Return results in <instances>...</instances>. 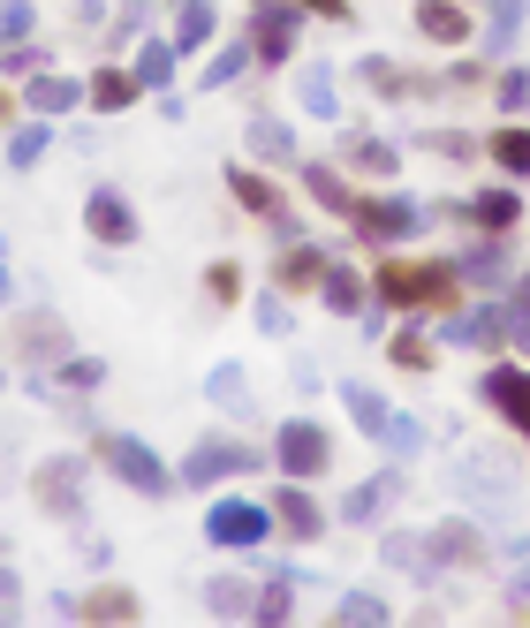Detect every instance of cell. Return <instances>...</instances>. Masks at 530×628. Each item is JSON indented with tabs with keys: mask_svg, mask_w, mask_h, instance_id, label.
Masks as SVG:
<instances>
[{
	"mask_svg": "<svg viewBox=\"0 0 530 628\" xmlns=\"http://www.w3.org/2000/svg\"><path fill=\"white\" fill-rule=\"evenodd\" d=\"M417 31H425V39H440V45H462V39H470V16H462L455 0H425V8H417Z\"/></svg>",
	"mask_w": 530,
	"mask_h": 628,
	"instance_id": "obj_10",
	"label": "cell"
},
{
	"mask_svg": "<svg viewBox=\"0 0 530 628\" xmlns=\"http://www.w3.org/2000/svg\"><path fill=\"white\" fill-rule=\"evenodd\" d=\"M265 530H273V507H258V500H221L205 515V538L213 545H258Z\"/></svg>",
	"mask_w": 530,
	"mask_h": 628,
	"instance_id": "obj_2",
	"label": "cell"
},
{
	"mask_svg": "<svg viewBox=\"0 0 530 628\" xmlns=\"http://www.w3.org/2000/svg\"><path fill=\"white\" fill-rule=\"evenodd\" d=\"M379 614H387L379 598H349V606H342V621H379Z\"/></svg>",
	"mask_w": 530,
	"mask_h": 628,
	"instance_id": "obj_38",
	"label": "cell"
},
{
	"mask_svg": "<svg viewBox=\"0 0 530 628\" xmlns=\"http://www.w3.org/2000/svg\"><path fill=\"white\" fill-rule=\"evenodd\" d=\"M523 99H530V77H500V107H508V114H516Z\"/></svg>",
	"mask_w": 530,
	"mask_h": 628,
	"instance_id": "obj_37",
	"label": "cell"
},
{
	"mask_svg": "<svg viewBox=\"0 0 530 628\" xmlns=\"http://www.w3.org/2000/svg\"><path fill=\"white\" fill-rule=\"evenodd\" d=\"M395 364H409V372H425V364H432V348H425L417 334H401V341H395Z\"/></svg>",
	"mask_w": 530,
	"mask_h": 628,
	"instance_id": "obj_32",
	"label": "cell"
},
{
	"mask_svg": "<svg viewBox=\"0 0 530 628\" xmlns=\"http://www.w3.org/2000/svg\"><path fill=\"white\" fill-rule=\"evenodd\" d=\"M364 84L371 91H401V69L395 61H364Z\"/></svg>",
	"mask_w": 530,
	"mask_h": 628,
	"instance_id": "obj_33",
	"label": "cell"
},
{
	"mask_svg": "<svg viewBox=\"0 0 530 628\" xmlns=\"http://www.w3.org/2000/svg\"><path fill=\"white\" fill-rule=\"evenodd\" d=\"M296 8H318V16H342L349 0H296Z\"/></svg>",
	"mask_w": 530,
	"mask_h": 628,
	"instance_id": "obj_42",
	"label": "cell"
},
{
	"mask_svg": "<svg viewBox=\"0 0 530 628\" xmlns=\"http://www.w3.org/2000/svg\"><path fill=\"white\" fill-rule=\"evenodd\" d=\"M432 545H440V560H447V553H455V560H478V538H470L462 523H455V530H440Z\"/></svg>",
	"mask_w": 530,
	"mask_h": 628,
	"instance_id": "obj_31",
	"label": "cell"
},
{
	"mask_svg": "<svg viewBox=\"0 0 530 628\" xmlns=\"http://www.w3.org/2000/svg\"><path fill=\"white\" fill-rule=\"evenodd\" d=\"M349 168H364V174H395V152H387V144H371V136H356Z\"/></svg>",
	"mask_w": 530,
	"mask_h": 628,
	"instance_id": "obj_25",
	"label": "cell"
},
{
	"mask_svg": "<svg viewBox=\"0 0 530 628\" xmlns=\"http://www.w3.org/2000/svg\"><path fill=\"white\" fill-rule=\"evenodd\" d=\"M486 402L508 424H523V432H530V372H508V364H500V372L486 378Z\"/></svg>",
	"mask_w": 530,
	"mask_h": 628,
	"instance_id": "obj_7",
	"label": "cell"
},
{
	"mask_svg": "<svg viewBox=\"0 0 530 628\" xmlns=\"http://www.w3.org/2000/svg\"><path fill=\"white\" fill-rule=\"evenodd\" d=\"M349 220L364 227V235H387V243H395V235H409V227H417L425 212L409 205V197H356V212H349Z\"/></svg>",
	"mask_w": 530,
	"mask_h": 628,
	"instance_id": "obj_4",
	"label": "cell"
},
{
	"mask_svg": "<svg viewBox=\"0 0 530 628\" xmlns=\"http://www.w3.org/2000/svg\"><path fill=\"white\" fill-rule=\"evenodd\" d=\"M326 265H334V257H318V251H288V257H281V288H318V281H326Z\"/></svg>",
	"mask_w": 530,
	"mask_h": 628,
	"instance_id": "obj_16",
	"label": "cell"
},
{
	"mask_svg": "<svg viewBox=\"0 0 530 628\" xmlns=\"http://www.w3.org/2000/svg\"><path fill=\"white\" fill-rule=\"evenodd\" d=\"M310 197H318L326 212H356V197L342 190V174H326V168H310Z\"/></svg>",
	"mask_w": 530,
	"mask_h": 628,
	"instance_id": "obj_22",
	"label": "cell"
},
{
	"mask_svg": "<svg viewBox=\"0 0 530 628\" xmlns=\"http://www.w3.org/2000/svg\"><path fill=\"white\" fill-rule=\"evenodd\" d=\"M99 447H106V462L130 477L136 493H167V469L152 462V447H136V439H99Z\"/></svg>",
	"mask_w": 530,
	"mask_h": 628,
	"instance_id": "obj_5",
	"label": "cell"
},
{
	"mask_svg": "<svg viewBox=\"0 0 530 628\" xmlns=\"http://www.w3.org/2000/svg\"><path fill=\"white\" fill-rule=\"evenodd\" d=\"M492 160H500V174H530V129H500Z\"/></svg>",
	"mask_w": 530,
	"mask_h": 628,
	"instance_id": "obj_17",
	"label": "cell"
},
{
	"mask_svg": "<svg viewBox=\"0 0 530 628\" xmlns=\"http://www.w3.org/2000/svg\"><path fill=\"white\" fill-rule=\"evenodd\" d=\"M227 469H258V447H235V439H205L197 455H190V485H213Z\"/></svg>",
	"mask_w": 530,
	"mask_h": 628,
	"instance_id": "obj_6",
	"label": "cell"
},
{
	"mask_svg": "<svg viewBox=\"0 0 530 628\" xmlns=\"http://www.w3.org/2000/svg\"><path fill=\"white\" fill-rule=\"evenodd\" d=\"M23 99L39 107V114H61V107H77L84 84H69V77H39V84H23Z\"/></svg>",
	"mask_w": 530,
	"mask_h": 628,
	"instance_id": "obj_15",
	"label": "cell"
},
{
	"mask_svg": "<svg viewBox=\"0 0 530 628\" xmlns=\"http://www.w3.org/2000/svg\"><path fill=\"white\" fill-rule=\"evenodd\" d=\"M243 61H251V45H227L221 61H213V84H227V77H235V69H243Z\"/></svg>",
	"mask_w": 530,
	"mask_h": 628,
	"instance_id": "obj_36",
	"label": "cell"
},
{
	"mask_svg": "<svg viewBox=\"0 0 530 628\" xmlns=\"http://www.w3.org/2000/svg\"><path fill=\"white\" fill-rule=\"evenodd\" d=\"M23 348H31V356H53V348H61V326H53V318H31Z\"/></svg>",
	"mask_w": 530,
	"mask_h": 628,
	"instance_id": "obj_30",
	"label": "cell"
},
{
	"mask_svg": "<svg viewBox=\"0 0 530 628\" xmlns=\"http://www.w3.org/2000/svg\"><path fill=\"white\" fill-rule=\"evenodd\" d=\"M84 220H91V235H99V243H130V235H136V212L122 205L114 190H99V197L84 205Z\"/></svg>",
	"mask_w": 530,
	"mask_h": 628,
	"instance_id": "obj_8",
	"label": "cell"
},
{
	"mask_svg": "<svg viewBox=\"0 0 530 628\" xmlns=\"http://www.w3.org/2000/svg\"><path fill=\"white\" fill-rule=\"evenodd\" d=\"M379 439H395V455H417V447H425V432H417L409 417H387V432H379Z\"/></svg>",
	"mask_w": 530,
	"mask_h": 628,
	"instance_id": "obj_28",
	"label": "cell"
},
{
	"mask_svg": "<svg viewBox=\"0 0 530 628\" xmlns=\"http://www.w3.org/2000/svg\"><path fill=\"white\" fill-rule=\"evenodd\" d=\"M516 190H486V197H478V220H486V227H516Z\"/></svg>",
	"mask_w": 530,
	"mask_h": 628,
	"instance_id": "obj_24",
	"label": "cell"
},
{
	"mask_svg": "<svg viewBox=\"0 0 530 628\" xmlns=\"http://www.w3.org/2000/svg\"><path fill=\"white\" fill-rule=\"evenodd\" d=\"M130 99H136L130 69H99V77H91V107H99V114H114V107H130Z\"/></svg>",
	"mask_w": 530,
	"mask_h": 628,
	"instance_id": "obj_13",
	"label": "cell"
},
{
	"mask_svg": "<svg viewBox=\"0 0 530 628\" xmlns=\"http://www.w3.org/2000/svg\"><path fill=\"white\" fill-rule=\"evenodd\" d=\"M0 303H8V273H0Z\"/></svg>",
	"mask_w": 530,
	"mask_h": 628,
	"instance_id": "obj_43",
	"label": "cell"
},
{
	"mask_svg": "<svg viewBox=\"0 0 530 628\" xmlns=\"http://www.w3.org/2000/svg\"><path fill=\"white\" fill-rule=\"evenodd\" d=\"M213 402L243 409V372H235V364H221V372H213Z\"/></svg>",
	"mask_w": 530,
	"mask_h": 628,
	"instance_id": "obj_29",
	"label": "cell"
},
{
	"mask_svg": "<svg viewBox=\"0 0 530 628\" xmlns=\"http://www.w3.org/2000/svg\"><path fill=\"white\" fill-rule=\"evenodd\" d=\"M0 114H8V91H0Z\"/></svg>",
	"mask_w": 530,
	"mask_h": 628,
	"instance_id": "obj_44",
	"label": "cell"
},
{
	"mask_svg": "<svg viewBox=\"0 0 530 628\" xmlns=\"http://www.w3.org/2000/svg\"><path fill=\"white\" fill-rule=\"evenodd\" d=\"M349 417L364 424V432H387V402H379L371 386H349Z\"/></svg>",
	"mask_w": 530,
	"mask_h": 628,
	"instance_id": "obj_23",
	"label": "cell"
},
{
	"mask_svg": "<svg viewBox=\"0 0 530 628\" xmlns=\"http://www.w3.org/2000/svg\"><path fill=\"white\" fill-rule=\"evenodd\" d=\"M130 614H136L130 590H91L84 598V621H130Z\"/></svg>",
	"mask_w": 530,
	"mask_h": 628,
	"instance_id": "obj_21",
	"label": "cell"
},
{
	"mask_svg": "<svg viewBox=\"0 0 530 628\" xmlns=\"http://www.w3.org/2000/svg\"><path fill=\"white\" fill-rule=\"evenodd\" d=\"M213 39V0H190L182 8V31H175V53H190V45Z\"/></svg>",
	"mask_w": 530,
	"mask_h": 628,
	"instance_id": "obj_19",
	"label": "cell"
},
{
	"mask_svg": "<svg viewBox=\"0 0 530 628\" xmlns=\"http://www.w3.org/2000/svg\"><path fill=\"white\" fill-rule=\"evenodd\" d=\"M273 523H281V530H296V538H318V507H310V493L288 485V493L273 500Z\"/></svg>",
	"mask_w": 530,
	"mask_h": 628,
	"instance_id": "obj_12",
	"label": "cell"
},
{
	"mask_svg": "<svg viewBox=\"0 0 530 628\" xmlns=\"http://www.w3.org/2000/svg\"><path fill=\"white\" fill-rule=\"evenodd\" d=\"M318 288H326L334 311H356V303H364V281H356L349 265H326V281H318Z\"/></svg>",
	"mask_w": 530,
	"mask_h": 628,
	"instance_id": "obj_20",
	"label": "cell"
},
{
	"mask_svg": "<svg viewBox=\"0 0 530 628\" xmlns=\"http://www.w3.org/2000/svg\"><path fill=\"white\" fill-rule=\"evenodd\" d=\"M235 288H243V281H235V265H213V295H221V303H235Z\"/></svg>",
	"mask_w": 530,
	"mask_h": 628,
	"instance_id": "obj_39",
	"label": "cell"
},
{
	"mask_svg": "<svg viewBox=\"0 0 530 628\" xmlns=\"http://www.w3.org/2000/svg\"><path fill=\"white\" fill-rule=\"evenodd\" d=\"M45 144H53V136H45V129L31 122V129H23V136H16V144H8V160H16V168H31V160H39Z\"/></svg>",
	"mask_w": 530,
	"mask_h": 628,
	"instance_id": "obj_27",
	"label": "cell"
},
{
	"mask_svg": "<svg viewBox=\"0 0 530 628\" xmlns=\"http://www.w3.org/2000/svg\"><path fill=\"white\" fill-rule=\"evenodd\" d=\"M379 303H455V273L447 265H379Z\"/></svg>",
	"mask_w": 530,
	"mask_h": 628,
	"instance_id": "obj_1",
	"label": "cell"
},
{
	"mask_svg": "<svg viewBox=\"0 0 530 628\" xmlns=\"http://www.w3.org/2000/svg\"><path fill=\"white\" fill-rule=\"evenodd\" d=\"M77 477H84V462H53V469H39V500L53 507V515H69V507H77Z\"/></svg>",
	"mask_w": 530,
	"mask_h": 628,
	"instance_id": "obj_11",
	"label": "cell"
},
{
	"mask_svg": "<svg viewBox=\"0 0 530 628\" xmlns=\"http://www.w3.org/2000/svg\"><path fill=\"white\" fill-rule=\"evenodd\" d=\"M288 45H296V23H288V8H258L251 53H258V61H288Z\"/></svg>",
	"mask_w": 530,
	"mask_h": 628,
	"instance_id": "obj_9",
	"label": "cell"
},
{
	"mask_svg": "<svg viewBox=\"0 0 530 628\" xmlns=\"http://www.w3.org/2000/svg\"><path fill=\"white\" fill-rule=\"evenodd\" d=\"M273 455H281V469H288V477H310V469H326V455H334V439H326V432H318V424H281V447H273Z\"/></svg>",
	"mask_w": 530,
	"mask_h": 628,
	"instance_id": "obj_3",
	"label": "cell"
},
{
	"mask_svg": "<svg viewBox=\"0 0 530 628\" xmlns=\"http://www.w3.org/2000/svg\"><path fill=\"white\" fill-rule=\"evenodd\" d=\"M251 144H258L265 160H288V152H296V144H288V122H258L251 129Z\"/></svg>",
	"mask_w": 530,
	"mask_h": 628,
	"instance_id": "obj_26",
	"label": "cell"
},
{
	"mask_svg": "<svg viewBox=\"0 0 530 628\" xmlns=\"http://www.w3.org/2000/svg\"><path fill=\"white\" fill-rule=\"evenodd\" d=\"M213 606H221V614H235V606H251V598H243V584H213Z\"/></svg>",
	"mask_w": 530,
	"mask_h": 628,
	"instance_id": "obj_40",
	"label": "cell"
},
{
	"mask_svg": "<svg viewBox=\"0 0 530 628\" xmlns=\"http://www.w3.org/2000/svg\"><path fill=\"white\" fill-rule=\"evenodd\" d=\"M227 190H235V197H243L251 212H265V220H281V190H273V182H258L251 168H235V174H227Z\"/></svg>",
	"mask_w": 530,
	"mask_h": 628,
	"instance_id": "obj_14",
	"label": "cell"
},
{
	"mask_svg": "<svg viewBox=\"0 0 530 628\" xmlns=\"http://www.w3.org/2000/svg\"><path fill=\"white\" fill-rule=\"evenodd\" d=\"M304 107H310V114H334V84H326V69L304 84Z\"/></svg>",
	"mask_w": 530,
	"mask_h": 628,
	"instance_id": "obj_34",
	"label": "cell"
},
{
	"mask_svg": "<svg viewBox=\"0 0 530 628\" xmlns=\"http://www.w3.org/2000/svg\"><path fill=\"white\" fill-rule=\"evenodd\" d=\"M523 8H530V0H492V16H500V31H516V23H523Z\"/></svg>",
	"mask_w": 530,
	"mask_h": 628,
	"instance_id": "obj_41",
	"label": "cell"
},
{
	"mask_svg": "<svg viewBox=\"0 0 530 628\" xmlns=\"http://www.w3.org/2000/svg\"><path fill=\"white\" fill-rule=\"evenodd\" d=\"M23 23H31V8H23V0H8V8H0V39H23Z\"/></svg>",
	"mask_w": 530,
	"mask_h": 628,
	"instance_id": "obj_35",
	"label": "cell"
},
{
	"mask_svg": "<svg viewBox=\"0 0 530 628\" xmlns=\"http://www.w3.org/2000/svg\"><path fill=\"white\" fill-rule=\"evenodd\" d=\"M167 69H175V39H152L144 45V53H136V84H167Z\"/></svg>",
	"mask_w": 530,
	"mask_h": 628,
	"instance_id": "obj_18",
	"label": "cell"
}]
</instances>
